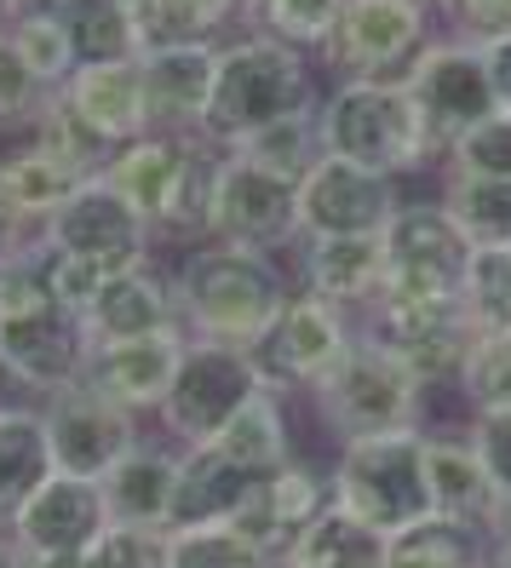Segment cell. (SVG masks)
Segmentation results:
<instances>
[{
    "mask_svg": "<svg viewBox=\"0 0 511 568\" xmlns=\"http://www.w3.org/2000/svg\"><path fill=\"white\" fill-rule=\"evenodd\" d=\"M288 293L293 282L282 276L277 253L242 242H196L173 271L184 339H219L253 351V339L288 305Z\"/></svg>",
    "mask_w": 511,
    "mask_h": 568,
    "instance_id": "1",
    "label": "cell"
},
{
    "mask_svg": "<svg viewBox=\"0 0 511 568\" xmlns=\"http://www.w3.org/2000/svg\"><path fill=\"white\" fill-rule=\"evenodd\" d=\"M311 52H299L288 41H270V36H242L219 41V63H213V98H208V115H201V139L236 150L242 139L264 132L270 121H288L293 110H317L322 92H317V70H311Z\"/></svg>",
    "mask_w": 511,
    "mask_h": 568,
    "instance_id": "2",
    "label": "cell"
},
{
    "mask_svg": "<svg viewBox=\"0 0 511 568\" xmlns=\"http://www.w3.org/2000/svg\"><path fill=\"white\" fill-rule=\"evenodd\" d=\"M87 351H92V339H87L81 316L63 311L47 287L41 242L0 264V356L23 379L29 403H47V396L81 385Z\"/></svg>",
    "mask_w": 511,
    "mask_h": 568,
    "instance_id": "3",
    "label": "cell"
},
{
    "mask_svg": "<svg viewBox=\"0 0 511 568\" xmlns=\"http://www.w3.org/2000/svg\"><path fill=\"white\" fill-rule=\"evenodd\" d=\"M317 139L328 155H345L357 166H373L385 179L420 173L437 161V144L425 132V115L414 104L402 75H351L333 81L317 104Z\"/></svg>",
    "mask_w": 511,
    "mask_h": 568,
    "instance_id": "4",
    "label": "cell"
},
{
    "mask_svg": "<svg viewBox=\"0 0 511 568\" xmlns=\"http://www.w3.org/2000/svg\"><path fill=\"white\" fill-rule=\"evenodd\" d=\"M219 144L208 139H173V132H144L110 155L104 179L144 213L156 236H184L201 242L208 236V190H213V166Z\"/></svg>",
    "mask_w": 511,
    "mask_h": 568,
    "instance_id": "5",
    "label": "cell"
},
{
    "mask_svg": "<svg viewBox=\"0 0 511 568\" xmlns=\"http://www.w3.org/2000/svg\"><path fill=\"white\" fill-rule=\"evenodd\" d=\"M333 506H345L368 528L397 534L431 517V471H425V430H391V437H351L339 443L328 471Z\"/></svg>",
    "mask_w": 511,
    "mask_h": 568,
    "instance_id": "6",
    "label": "cell"
},
{
    "mask_svg": "<svg viewBox=\"0 0 511 568\" xmlns=\"http://www.w3.org/2000/svg\"><path fill=\"white\" fill-rule=\"evenodd\" d=\"M311 403L339 443L391 437V430H420L425 385L391 345H380L373 333H357L351 351L333 362V374L311 390Z\"/></svg>",
    "mask_w": 511,
    "mask_h": 568,
    "instance_id": "7",
    "label": "cell"
},
{
    "mask_svg": "<svg viewBox=\"0 0 511 568\" xmlns=\"http://www.w3.org/2000/svg\"><path fill=\"white\" fill-rule=\"evenodd\" d=\"M264 390L259 367L242 345H219V339H184V362L173 374V390L161 403V430L167 443H213L219 430L242 414L253 396Z\"/></svg>",
    "mask_w": 511,
    "mask_h": 568,
    "instance_id": "8",
    "label": "cell"
},
{
    "mask_svg": "<svg viewBox=\"0 0 511 568\" xmlns=\"http://www.w3.org/2000/svg\"><path fill=\"white\" fill-rule=\"evenodd\" d=\"M471 242L442 213V202H402L385 224V293L380 298H414V305H442L465 298L471 276Z\"/></svg>",
    "mask_w": 511,
    "mask_h": 568,
    "instance_id": "9",
    "label": "cell"
},
{
    "mask_svg": "<svg viewBox=\"0 0 511 568\" xmlns=\"http://www.w3.org/2000/svg\"><path fill=\"white\" fill-rule=\"evenodd\" d=\"M357 339V327H351V311H339L328 305V298L317 293H288V305L277 311V322H270L259 339H253V367H259V379L264 390H277V396H293V390H317L328 374H333V362L351 351Z\"/></svg>",
    "mask_w": 511,
    "mask_h": 568,
    "instance_id": "10",
    "label": "cell"
},
{
    "mask_svg": "<svg viewBox=\"0 0 511 568\" xmlns=\"http://www.w3.org/2000/svg\"><path fill=\"white\" fill-rule=\"evenodd\" d=\"M408 92L425 115V132L437 144V161L449 155L477 121H489L494 104V87H489V63H483V41H465V36H431L420 47V58L408 63Z\"/></svg>",
    "mask_w": 511,
    "mask_h": 568,
    "instance_id": "11",
    "label": "cell"
},
{
    "mask_svg": "<svg viewBox=\"0 0 511 568\" xmlns=\"http://www.w3.org/2000/svg\"><path fill=\"white\" fill-rule=\"evenodd\" d=\"M201 242H242V247H293L299 242V184L270 166L224 150L208 190V236Z\"/></svg>",
    "mask_w": 511,
    "mask_h": 568,
    "instance_id": "12",
    "label": "cell"
},
{
    "mask_svg": "<svg viewBox=\"0 0 511 568\" xmlns=\"http://www.w3.org/2000/svg\"><path fill=\"white\" fill-rule=\"evenodd\" d=\"M431 41V0H345L317 47V63L339 81L351 75H408Z\"/></svg>",
    "mask_w": 511,
    "mask_h": 568,
    "instance_id": "13",
    "label": "cell"
},
{
    "mask_svg": "<svg viewBox=\"0 0 511 568\" xmlns=\"http://www.w3.org/2000/svg\"><path fill=\"white\" fill-rule=\"evenodd\" d=\"M402 207L397 179L357 166L345 155H317V166L299 179V242L322 236H385V224Z\"/></svg>",
    "mask_w": 511,
    "mask_h": 568,
    "instance_id": "14",
    "label": "cell"
},
{
    "mask_svg": "<svg viewBox=\"0 0 511 568\" xmlns=\"http://www.w3.org/2000/svg\"><path fill=\"white\" fill-rule=\"evenodd\" d=\"M380 345H391L420 385H454L465 345H471V311L465 298H442V305H414V298H373L368 305V327Z\"/></svg>",
    "mask_w": 511,
    "mask_h": 568,
    "instance_id": "15",
    "label": "cell"
},
{
    "mask_svg": "<svg viewBox=\"0 0 511 568\" xmlns=\"http://www.w3.org/2000/svg\"><path fill=\"white\" fill-rule=\"evenodd\" d=\"M41 242L52 253H70V258H110V264H139L150 258L156 230L144 224V213L127 202V195L92 173L70 202H63L47 224H41Z\"/></svg>",
    "mask_w": 511,
    "mask_h": 568,
    "instance_id": "16",
    "label": "cell"
},
{
    "mask_svg": "<svg viewBox=\"0 0 511 568\" xmlns=\"http://www.w3.org/2000/svg\"><path fill=\"white\" fill-rule=\"evenodd\" d=\"M41 419H47V443H52V465L70 477H104L110 465L144 437L139 414L116 408L110 396H98L92 385H70L41 403Z\"/></svg>",
    "mask_w": 511,
    "mask_h": 568,
    "instance_id": "17",
    "label": "cell"
},
{
    "mask_svg": "<svg viewBox=\"0 0 511 568\" xmlns=\"http://www.w3.org/2000/svg\"><path fill=\"white\" fill-rule=\"evenodd\" d=\"M104 528H110L104 488H98L92 477L52 471L36 494H29V506L12 517L7 540L23 557H81Z\"/></svg>",
    "mask_w": 511,
    "mask_h": 568,
    "instance_id": "18",
    "label": "cell"
},
{
    "mask_svg": "<svg viewBox=\"0 0 511 568\" xmlns=\"http://www.w3.org/2000/svg\"><path fill=\"white\" fill-rule=\"evenodd\" d=\"M184 362V333H144V339H116V345H92L81 385H92L98 396H110L127 414H161L167 390H173V374Z\"/></svg>",
    "mask_w": 511,
    "mask_h": 568,
    "instance_id": "19",
    "label": "cell"
},
{
    "mask_svg": "<svg viewBox=\"0 0 511 568\" xmlns=\"http://www.w3.org/2000/svg\"><path fill=\"white\" fill-rule=\"evenodd\" d=\"M328 499H333L328 494V471H317V465H304V459H282L277 471L253 477V488L242 494L230 528L242 534L248 546H259L264 557H282L288 540L328 506Z\"/></svg>",
    "mask_w": 511,
    "mask_h": 568,
    "instance_id": "20",
    "label": "cell"
},
{
    "mask_svg": "<svg viewBox=\"0 0 511 568\" xmlns=\"http://www.w3.org/2000/svg\"><path fill=\"white\" fill-rule=\"evenodd\" d=\"M293 287L339 311H368L385 293V236H322L293 242Z\"/></svg>",
    "mask_w": 511,
    "mask_h": 568,
    "instance_id": "21",
    "label": "cell"
},
{
    "mask_svg": "<svg viewBox=\"0 0 511 568\" xmlns=\"http://www.w3.org/2000/svg\"><path fill=\"white\" fill-rule=\"evenodd\" d=\"M98 488H104L110 523L167 534L173 528V494H179V443L139 437L104 477H98Z\"/></svg>",
    "mask_w": 511,
    "mask_h": 568,
    "instance_id": "22",
    "label": "cell"
},
{
    "mask_svg": "<svg viewBox=\"0 0 511 568\" xmlns=\"http://www.w3.org/2000/svg\"><path fill=\"white\" fill-rule=\"evenodd\" d=\"M81 327L92 345H116V339H144V333H167L179 327V298H173V276H161L156 264H132V271L110 276L92 293V305L81 311ZM184 333V327H179Z\"/></svg>",
    "mask_w": 511,
    "mask_h": 568,
    "instance_id": "23",
    "label": "cell"
},
{
    "mask_svg": "<svg viewBox=\"0 0 511 568\" xmlns=\"http://www.w3.org/2000/svg\"><path fill=\"white\" fill-rule=\"evenodd\" d=\"M213 63H219V47H161L139 58L150 132L201 139V115H208V98H213Z\"/></svg>",
    "mask_w": 511,
    "mask_h": 568,
    "instance_id": "24",
    "label": "cell"
},
{
    "mask_svg": "<svg viewBox=\"0 0 511 568\" xmlns=\"http://www.w3.org/2000/svg\"><path fill=\"white\" fill-rule=\"evenodd\" d=\"M58 92L110 150H121V144H132V139H144V132H150L139 58H132V63H81V70L63 81Z\"/></svg>",
    "mask_w": 511,
    "mask_h": 568,
    "instance_id": "25",
    "label": "cell"
},
{
    "mask_svg": "<svg viewBox=\"0 0 511 568\" xmlns=\"http://www.w3.org/2000/svg\"><path fill=\"white\" fill-rule=\"evenodd\" d=\"M253 477L264 471H242L236 459H224L213 443H190L179 448V494H173V528H196V523H230L242 494L253 488Z\"/></svg>",
    "mask_w": 511,
    "mask_h": 568,
    "instance_id": "26",
    "label": "cell"
},
{
    "mask_svg": "<svg viewBox=\"0 0 511 568\" xmlns=\"http://www.w3.org/2000/svg\"><path fill=\"white\" fill-rule=\"evenodd\" d=\"M425 471H431L437 517L494 528V517L505 511L489 471H483V459H477V448H471V437H425Z\"/></svg>",
    "mask_w": 511,
    "mask_h": 568,
    "instance_id": "27",
    "label": "cell"
},
{
    "mask_svg": "<svg viewBox=\"0 0 511 568\" xmlns=\"http://www.w3.org/2000/svg\"><path fill=\"white\" fill-rule=\"evenodd\" d=\"M52 471L58 465H52L41 403L0 408V534L12 528V517L29 506V494H36Z\"/></svg>",
    "mask_w": 511,
    "mask_h": 568,
    "instance_id": "28",
    "label": "cell"
},
{
    "mask_svg": "<svg viewBox=\"0 0 511 568\" xmlns=\"http://www.w3.org/2000/svg\"><path fill=\"white\" fill-rule=\"evenodd\" d=\"M277 568H385V534L328 499V506L288 540Z\"/></svg>",
    "mask_w": 511,
    "mask_h": 568,
    "instance_id": "29",
    "label": "cell"
},
{
    "mask_svg": "<svg viewBox=\"0 0 511 568\" xmlns=\"http://www.w3.org/2000/svg\"><path fill=\"white\" fill-rule=\"evenodd\" d=\"M494 540L489 528L460 517H420L397 534H385V568H489Z\"/></svg>",
    "mask_w": 511,
    "mask_h": 568,
    "instance_id": "30",
    "label": "cell"
},
{
    "mask_svg": "<svg viewBox=\"0 0 511 568\" xmlns=\"http://www.w3.org/2000/svg\"><path fill=\"white\" fill-rule=\"evenodd\" d=\"M0 179H7V195L18 202V213H23L29 224H47L92 173H87L81 161L47 150V144H23V150H12V155H0Z\"/></svg>",
    "mask_w": 511,
    "mask_h": 568,
    "instance_id": "31",
    "label": "cell"
},
{
    "mask_svg": "<svg viewBox=\"0 0 511 568\" xmlns=\"http://www.w3.org/2000/svg\"><path fill=\"white\" fill-rule=\"evenodd\" d=\"M236 7H242V0H127L144 52H161V47H219L230 18H236Z\"/></svg>",
    "mask_w": 511,
    "mask_h": 568,
    "instance_id": "32",
    "label": "cell"
},
{
    "mask_svg": "<svg viewBox=\"0 0 511 568\" xmlns=\"http://www.w3.org/2000/svg\"><path fill=\"white\" fill-rule=\"evenodd\" d=\"M213 448L224 459H236L242 471H277L282 459H293V437H288V408H282V396L277 390H259L253 403L236 414Z\"/></svg>",
    "mask_w": 511,
    "mask_h": 568,
    "instance_id": "33",
    "label": "cell"
},
{
    "mask_svg": "<svg viewBox=\"0 0 511 568\" xmlns=\"http://www.w3.org/2000/svg\"><path fill=\"white\" fill-rule=\"evenodd\" d=\"M437 202H442V213L454 219V230L471 247H505L511 242V184L505 179L442 173Z\"/></svg>",
    "mask_w": 511,
    "mask_h": 568,
    "instance_id": "34",
    "label": "cell"
},
{
    "mask_svg": "<svg viewBox=\"0 0 511 568\" xmlns=\"http://www.w3.org/2000/svg\"><path fill=\"white\" fill-rule=\"evenodd\" d=\"M58 18H63V29H70L76 70H81V63H132L144 52L127 0H70Z\"/></svg>",
    "mask_w": 511,
    "mask_h": 568,
    "instance_id": "35",
    "label": "cell"
},
{
    "mask_svg": "<svg viewBox=\"0 0 511 568\" xmlns=\"http://www.w3.org/2000/svg\"><path fill=\"white\" fill-rule=\"evenodd\" d=\"M339 7H345V0H242V7H236V18H242L253 36L288 41V47H299V52L317 58V47L328 41Z\"/></svg>",
    "mask_w": 511,
    "mask_h": 568,
    "instance_id": "36",
    "label": "cell"
},
{
    "mask_svg": "<svg viewBox=\"0 0 511 568\" xmlns=\"http://www.w3.org/2000/svg\"><path fill=\"white\" fill-rule=\"evenodd\" d=\"M454 390L465 396L471 414L489 408H511V327H477L465 362L454 374Z\"/></svg>",
    "mask_w": 511,
    "mask_h": 568,
    "instance_id": "37",
    "label": "cell"
},
{
    "mask_svg": "<svg viewBox=\"0 0 511 568\" xmlns=\"http://www.w3.org/2000/svg\"><path fill=\"white\" fill-rule=\"evenodd\" d=\"M161 551H167V568H277V557H264L259 546H248L230 523L167 528Z\"/></svg>",
    "mask_w": 511,
    "mask_h": 568,
    "instance_id": "38",
    "label": "cell"
},
{
    "mask_svg": "<svg viewBox=\"0 0 511 568\" xmlns=\"http://www.w3.org/2000/svg\"><path fill=\"white\" fill-rule=\"evenodd\" d=\"M236 155H248L259 166H270V173L282 179H304L322 155V139H317V110H293L288 121H270L264 132H253V139L236 144Z\"/></svg>",
    "mask_w": 511,
    "mask_h": 568,
    "instance_id": "39",
    "label": "cell"
},
{
    "mask_svg": "<svg viewBox=\"0 0 511 568\" xmlns=\"http://www.w3.org/2000/svg\"><path fill=\"white\" fill-rule=\"evenodd\" d=\"M12 36V47L23 52V63L36 70L52 92L76 75V47H70V29H63L58 12H29V18H7L0 23Z\"/></svg>",
    "mask_w": 511,
    "mask_h": 568,
    "instance_id": "40",
    "label": "cell"
},
{
    "mask_svg": "<svg viewBox=\"0 0 511 568\" xmlns=\"http://www.w3.org/2000/svg\"><path fill=\"white\" fill-rule=\"evenodd\" d=\"M465 311L477 327H511V242L477 247L465 276Z\"/></svg>",
    "mask_w": 511,
    "mask_h": 568,
    "instance_id": "41",
    "label": "cell"
},
{
    "mask_svg": "<svg viewBox=\"0 0 511 568\" xmlns=\"http://www.w3.org/2000/svg\"><path fill=\"white\" fill-rule=\"evenodd\" d=\"M47 98L52 87L29 70L23 52L12 47V36L0 29V132H23V126H36L41 110H47Z\"/></svg>",
    "mask_w": 511,
    "mask_h": 568,
    "instance_id": "42",
    "label": "cell"
},
{
    "mask_svg": "<svg viewBox=\"0 0 511 568\" xmlns=\"http://www.w3.org/2000/svg\"><path fill=\"white\" fill-rule=\"evenodd\" d=\"M449 173H465V179H505L511 184V115L494 110L489 121H477L465 139L442 155Z\"/></svg>",
    "mask_w": 511,
    "mask_h": 568,
    "instance_id": "43",
    "label": "cell"
},
{
    "mask_svg": "<svg viewBox=\"0 0 511 568\" xmlns=\"http://www.w3.org/2000/svg\"><path fill=\"white\" fill-rule=\"evenodd\" d=\"M81 568H167V551H161V534L110 523V528L81 551Z\"/></svg>",
    "mask_w": 511,
    "mask_h": 568,
    "instance_id": "44",
    "label": "cell"
},
{
    "mask_svg": "<svg viewBox=\"0 0 511 568\" xmlns=\"http://www.w3.org/2000/svg\"><path fill=\"white\" fill-rule=\"evenodd\" d=\"M471 448L483 459V471L500 494V506H511V408H489V414H471Z\"/></svg>",
    "mask_w": 511,
    "mask_h": 568,
    "instance_id": "45",
    "label": "cell"
},
{
    "mask_svg": "<svg viewBox=\"0 0 511 568\" xmlns=\"http://www.w3.org/2000/svg\"><path fill=\"white\" fill-rule=\"evenodd\" d=\"M437 12L449 18V36H465V41L511 36V0H437Z\"/></svg>",
    "mask_w": 511,
    "mask_h": 568,
    "instance_id": "46",
    "label": "cell"
},
{
    "mask_svg": "<svg viewBox=\"0 0 511 568\" xmlns=\"http://www.w3.org/2000/svg\"><path fill=\"white\" fill-rule=\"evenodd\" d=\"M36 242H41V224H29V219L18 213V202L7 195V179H0V264L18 258V253H29Z\"/></svg>",
    "mask_w": 511,
    "mask_h": 568,
    "instance_id": "47",
    "label": "cell"
},
{
    "mask_svg": "<svg viewBox=\"0 0 511 568\" xmlns=\"http://www.w3.org/2000/svg\"><path fill=\"white\" fill-rule=\"evenodd\" d=\"M483 63H489L494 104L511 115V36H494V41H483Z\"/></svg>",
    "mask_w": 511,
    "mask_h": 568,
    "instance_id": "48",
    "label": "cell"
},
{
    "mask_svg": "<svg viewBox=\"0 0 511 568\" xmlns=\"http://www.w3.org/2000/svg\"><path fill=\"white\" fill-rule=\"evenodd\" d=\"M12 403H29V390H23V379L12 374V362L0 356V408H12Z\"/></svg>",
    "mask_w": 511,
    "mask_h": 568,
    "instance_id": "49",
    "label": "cell"
},
{
    "mask_svg": "<svg viewBox=\"0 0 511 568\" xmlns=\"http://www.w3.org/2000/svg\"><path fill=\"white\" fill-rule=\"evenodd\" d=\"M489 540H494V562H505V568H511V506H505V511L494 517Z\"/></svg>",
    "mask_w": 511,
    "mask_h": 568,
    "instance_id": "50",
    "label": "cell"
},
{
    "mask_svg": "<svg viewBox=\"0 0 511 568\" xmlns=\"http://www.w3.org/2000/svg\"><path fill=\"white\" fill-rule=\"evenodd\" d=\"M70 0H7V18H29V12H63Z\"/></svg>",
    "mask_w": 511,
    "mask_h": 568,
    "instance_id": "51",
    "label": "cell"
},
{
    "mask_svg": "<svg viewBox=\"0 0 511 568\" xmlns=\"http://www.w3.org/2000/svg\"><path fill=\"white\" fill-rule=\"evenodd\" d=\"M0 568H29V557H23V551L7 540V534H0Z\"/></svg>",
    "mask_w": 511,
    "mask_h": 568,
    "instance_id": "52",
    "label": "cell"
},
{
    "mask_svg": "<svg viewBox=\"0 0 511 568\" xmlns=\"http://www.w3.org/2000/svg\"><path fill=\"white\" fill-rule=\"evenodd\" d=\"M29 568H81V557H29Z\"/></svg>",
    "mask_w": 511,
    "mask_h": 568,
    "instance_id": "53",
    "label": "cell"
},
{
    "mask_svg": "<svg viewBox=\"0 0 511 568\" xmlns=\"http://www.w3.org/2000/svg\"><path fill=\"white\" fill-rule=\"evenodd\" d=\"M0 18H7V0H0Z\"/></svg>",
    "mask_w": 511,
    "mask_h": 568,
    "instance_id": "54",
    "label": "cell"
},
{
    "mask_svg": "<svg viewBox=\"0 0 511 568\" xmlns=\"http://www.w3.org/2000/svg\"><path fill=\"white\" fill-rule=\"evenodd\" d=\"M431 7H437V0H431Z\"/></svg>",
    "mask_w": 511,
    "mask_h": 568,
    "instance_id": "55",
    "label": "cell"
}]
</instances>
